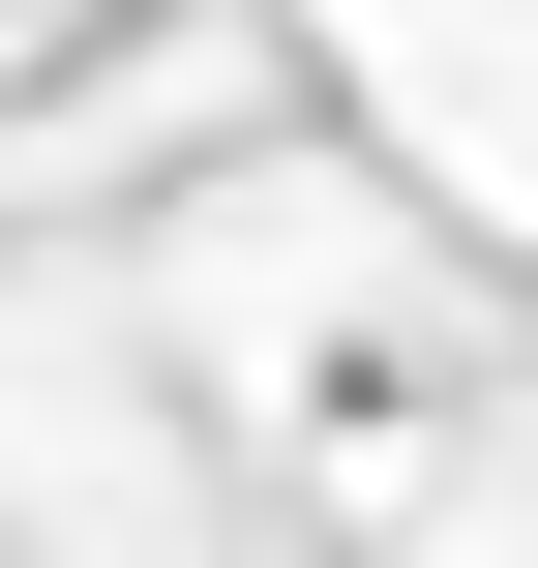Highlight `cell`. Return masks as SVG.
Segmentation results:
<instances>
[]
</instances>
